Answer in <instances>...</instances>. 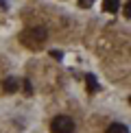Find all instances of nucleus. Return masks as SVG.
<instances>
[{"label":"nucleus","instance_id":"nucleus-10","mask_svg":"<svg viewBox=\"0 0 131 133\" xmlns=\"http://www.w3.org/2000/svg\"><path fill=\"white\" fill-rule=\"evenodd\" d=\"M125 15H127V18H131V0L125 4Z\"/></svg>","mask_w":131,"mask_h":133},{"label":"nucleus","instance_id":"nucleus-9","mask_svg":"<svg viewBox=\"0 0 131 133\" xmlns=\"http://www.w3.org/2000/svg\"><path fill=\"white\" fill-rule=\"evenodd\" d=\"M92 2H94V0H79V7H81V9H90Z\"/></svg>","mask_w":131,"mask_h":133},{"label":"nucleus","instance_id":"nucleus-8","mask_svg":"<svg viewBox=\"0 0 131 133\" xmlns=\"http://www.w3.org/2000/svg\"><path fill=\"white\" fill-rule=\"evenodd\" d=\"M50 57L55 59V61H61V59H63V52H61V50H50Z\"/></svg>","mask_w":131,"mask_h":133},{"label":"nucleus","instance_id":"nucleus-7","mask_svg":"<svg viewBox=\"0 0 131 133\" xmlns=\"http://www.w3.org/2000/svg\"><path fill=\"white\" fill-rule=\"evenodd\" d=\"M22 87H24V94H26V96H31V94H33V85H31V81H29V79L22 81Z\"/></svg>","mask_w":131,"mask_h":133},{"label":"nucleus","instance_id":"nucleus-4","mask_svg":"<svg viewBox=\"0 0 131 133\" xmlns=\"http://www.w3.org/2000/svg\"><path fill=\"white\" fill-rule=\"evenodd\" d=\"M120 7V0H103V11L107 13H116Z\"/></svg>","mask_w":131,"mask_h":133},{"label":"nucleus","instance_id":"nucleus-1","mask_svg":"<svg viewBox=\"0 0 131 133\" xmlns=\"http://www.w3.org/2000/svg\"><path fill=\"white\" fill-rule=\"evenodd\" d=\"M46 39H48V31L44 26H31V29L20 33V42L26 48H31V50H40L46 44Z\"/></svg>","mask_w":131,"mask_h":133},{"label":"nucleus","instance_id":"nucleus-6","mask_svg":"<svg viewBox=\"0 0 131 133\" xmlns=\"http://www.w3.org/2000/svg\"><path fill=\"white\" fill-rule=\"evenodd\" d=\"M85 83H87V87H90V92H98V90H101L94 74H87V76H85Z\"/></svg>","mask_w":131,"mask_h":133},{"label":"nucleus","instance_id":"nucleus-5","mask_svg":"<svg viewBox=\"0 0 131 133\" xmlns=\"http://www.w3.org/2000/svg\"><path fill=\"white\" fill-rule=\"evenodd\" d=\"M105 133H129V129H127L125 124H120V122H112V124L105 129Z\"/></svg>","mask_w":131,"mask_h":133},{"label":"nucleus","instance_id":"nucleus-2","mask_svg":"<svg viewBox=\"0 0 131 133\" xmlns=\"http://www.w3.org/2000/svg\"><path fill=\"white\" fill-rule=\"evenodd\" d=\"M50 131L53 133H74V122L68 116H55L50 122Z\"/></svg>","mask_w":131,"mask_h":133},{"label":"nucleus","instance_id":"nucleus-3","mask_svg":"<svg viewBox=\"0 0 131 133\" xmlns=\"http://www.w3.org/2000/svg\"><path fill=\"white\" fill-rule=\"evenodd\" d=\"M18 87H20V81L15 79V76H7V79L2 81V90L7 92V94H15V92H18Z\"/></svg>","mask_w":131,"mask_h":133},{"label":"nucleus","instance_id":"nucleus-11","mask_svg":"<svg viewBox=\"0 0 131 133\" xmlns=\"http://www.w3.org/2000/svg\"><path fill=\"white\" fill-rule=\"evenodd\" d=\"M129 105H131V96H129Z\"/></svg>","mask_w":131,"mask_h":133}]
</instances>
